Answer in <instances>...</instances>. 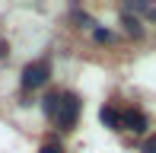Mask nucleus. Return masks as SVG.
I'll list each match as a JSON object with an SVG mask.
<instances>
[{
  "mask_svg": "<svg viewBox=\"0 0 156 153\" xmlns=\"http://www.w3.org/2000/svg\"><path fill=\"white\" fill-rule=\"evenodd\" d=\"M38 153H64V150H61V147H58V144H45V147H41V150H38Z\"/></svg>",
  "mask_w": 156,
  "mask_h": 153,
  "instance_id": "9b49d317",
  "label": "nucleus"
},
{
  "mask_svg": "<svg viewBox=\"0 0 156 153\" xmlns=\"http://www.w3.org/2000/svg\"><path fill=\"white\" fill-rule=\"evenodd\" d=\"M73 23H80V26H93V19H89L86 13H80V10H73Z\"/></svg>",
  "mask_w": 156,
  "mask_h": 153,
  "instance_id": "423d86ee",
  "label": "nucleus"
},
{
  "mask_svg": "<svg viewBox=\"0 0 156 153\" xmlns=\"http://www.w3.org/2000/svg\"><path fill=\"white\" fill-rule=\"evenodd\" d=\"M140 153H156V137H150V141H144V147H140Z\"/></svg>",
  "mask_w": 156,
  "mask_h": 153,
  "instance_id": "1a4fd4ad",
  "label": "nucleus"
},
{
  "mask_svg": "<svg viewBox=\"0 0 156 153\" xmlns=\"http://www.w3.org/2000/svg\"><path fill=\"white\" fill-rule=\"evenodd\" d=\"M6 54H10V45H6V38H0V64L6 61Z\"/></svg>",
  "mask_w": 156,
  "mask_h": 153,
  "instance_id": "9d476101",
  "label": "nucleus"
},
{
  "mask_svg": "<svg viewBox=\"0 0 156 153\" xmlns=\"http://www.w3.org/2000/svg\"><path fill=\"white\" fill-rule=\"evenodd\" d=\"M54 102H58V93H51L45 99V112H48V118H51V112H54Z\"/></svg>",
  "mask_w": 156,
  "mask_h": 153,
  "instance_id": "0eeeda50",
  "label": "nucleus"
},
{
  "mask_svg": "<svg viewBox=\"0 0 156 153\" xmlns=\"http://www.w3.org/2000/svg\"><path fill=\"white\" fill-rule=\"evenodd\" d=\"M121 23H124L127 35H134V38H140V35H144V29H140V23H137V19L131 16V13H124V16H121Z\"/></svg>",
  "mask_w": 156,
  "mask_h": 153,
  "instance_id": "39448f33",
  "label": "nucleus"
},
{
  "mask_svg": "<svg viewBox=\"0 0 156 153\" xmlns=\"http://www.w3.org/2000/svg\"><path fill=\"white\" fill-rule=\"evenodd\" d=\"M80 118V96L76 93H58V102H54V112H51V121H58V128L70 131Z\"/></svg>",
  "mask_w": 156,
  "mask_h": 153,
  "instance_id": "f257e3e1",
  "label": "nucleus"
},
{
  "mask_svg": "<svg viewBox=\"0 0 156 153\" xmlns=\"http://www.w3.org/2000/svg\"><path fill=\"white\" fill-rule=\"evenodd\" d=\"M96 41H102V45H105V41H112V32H108V29H96Z\"/></svg>",
  "mask_w": 156,
  "mask_h": 153,
  "instance_id": "6e6552de",
  "label": "nucleus"
},
{
  "mask_svg": "<svg viewBox=\"0 0 156 153\" xmlns=\"http://www.w3.org/2000/svg\"><path fill=\"white\" fill-rule=\"evenodd\" d=\"M121 128L124 131H134V134H140V131H147V115L137 112V109H127L121 115Z\"/></svg>",
  "mask_w": 156,
  "mask_h": 153,
  "instance_id": "7ed1b4c3",
  "label": "nucleus"
},
{
  "mask_svg": "<svg viewBox=\"0 0 156 153\" xmlns=\"http://www.w3.org/2000/svg\"><path fill=\"white\" fill-rule=\"evenodd\" d=\"M99 118H102V124H105V128H112V131L121 128V112H118V109H112V105H102Z\"/></svg>",
  "mask_w": 156,
  "mask_h": 153,
  "instance_id": "20e7f679",
  "label": "nucleus"
},
{
  "mask_svg": "<svg viewBox=\"0 0 156 153\" xmlns=\"http://www.w3.org/2000/svg\"><path fill=\"white\" fill-rule=\"evenodd\" d=\"M48 76H51V67H48V61H35L23 70V86L26 89H35V86H45Z\"/></svg>",
  "mask_w": 156,
  "mask_h": 153,
  "instance_id": "f03ea898",
  "label": "nucleus"
}]
</instances>
